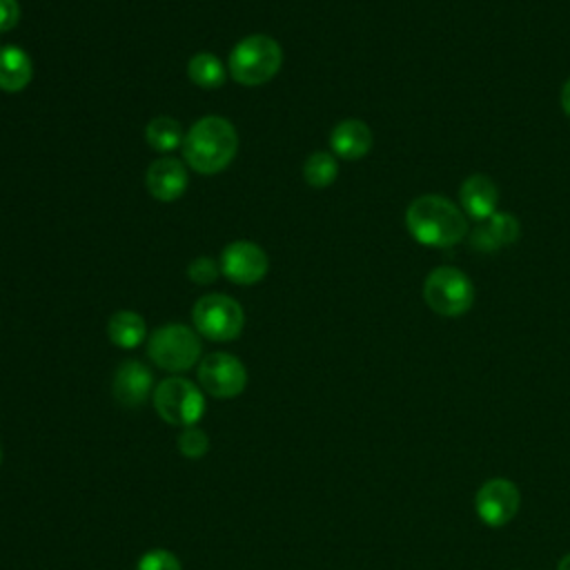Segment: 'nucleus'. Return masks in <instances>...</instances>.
Masks as SVG:
<instances>
[{
    "label": "nucleus",
    "instance_id": "3",
    "mask_svg": "<svg viewBox=\"0 0 570 570\" xmlns=\"http://www.w3.org/2000/svg\"><path fill=\"white\" fill-rule=\"evenodd\" d=\"M283 65L281 45L265 33L245 36L234 45L227 58L229 76L245 87H258L269 82Z\"/></svg>",
    "mask_w": 570,
    "mask_h": 570
},
{
    "label": "nucleus",
    "instance_id": "25",
    "mask_svg": "<svg viewBox=\"0 0 570 570\" xmlns=\"http://www.w3.org/2000/svg\"><path fill=\"white\" fill-rule=\"evenodd\" d=\"M561 109L566 116H570V78L561 87Z\"/></svg>",
    "mask_w": 570,
    "mask_h": 570
},
{
    "label": "nucleus",
    "instance_id": "4",
    "mask_svg": "<svg viewBox=\"0 0 570 570\" xmlns=\"http://www.w3.org/2000/svg\"><path fill=\"white\" fill-rule=\"evenodd\" d=\"M147 354L160 370L185 372L200 358V338L183 323H165L151 332Z\"/></svg>",
    "mask_w": 570,
    "mask_h": 570
},
{
    "label": "nucleus",
    "instance_id": "1",
    "mask_svg": "<svg viewBox=\"0 0 570 570\" xmlns=\"http://www.w3.org/2000/svg\"><path fill=\"white\" fill-rule=\"evenodd\" d=\"M405 227L416 243L428 247H452L468 234L463 209L436 194L419 196L407 205Z\"/></svg>",
    "mask_w": 570,
    "mask_h": 570
},
{
    "label": "nucleus",
    "instance_id": "7",
    "mask_svg": "<svg viewBox=\"0 0 570 570\" xmlns=\"http://www.w3.org/2000/svg\"><path fill=\"white\" fill-rule=\"evenodd\" d=\"M194 327L209 341H234L245 325V312L238 301L225 294H205L191 309Z\"/></svg>",
    "mask_w": 570,
    "mask_h": 570
},
{
    "label": "nucleus",
    "instance_id": "16",
    "mask_svg": "<svg viewBox=\"0 0 570 570\" xmlns=\"http://www.w3.org/2000/svg\"><path fill=\"white\" fill-rule=\"evenodd\" d=\"M33 76V65L31 56L16 47V45H4L0 47V89L16 94L22 91Z\"/></svg>",
    "mask_w": 570,
    "mask_h": 570
},
{
    "label": "nucleus",
    "instance_id": "24",
    "mask_svg": "<svg viewBox=\"0 0 570 570\" xmlns=\"http://www.w3.org/2000/svg\"><path fill=\"white\" fill-rule=\"evenodd\" d=\"M20 22V2L18 0H0V33L16 29Z\"/></svg>",
    "mask_w": 570,
    "mask_h": 570
},
{
    "label": "nucleus",
    "instance_id": "5",
    "mask_svg": "<svg viewBox=\"0 0 570 570\" xmlns=\"http://www.w3.org/2000/svg\"><path fill=\"white\" fill-rule=\"evenodd\" d=\"M154 407L158 416L178 428H189L205 414L203 390L185 376L163 379L154 390Z\"/></svg>",
    "mask_w": 570,
    "mask_h": 570
},
{
    "label": "nucleus",
    "instance_id": "9",
    "mask_svg": "<svg viewBox=\"0 0 570 570\" xmlns=\"http://www.w3.org/2000/svg\"><path fill=\"white\" fill-rule=\"evenodd\" d=\"M218 263L223 276L236 285H254L263 281L269 269L265 249L252 240H232Z\"/></svg>",
    "mask_w": 570,
    "mask_h": 570
},
{
    "label": "nucleus",
    "instance_id": "22",
    "mask_svg": "<svg viewBox=\"0 0 570 570\" xmlns=\"http://www.w3.org/2000/svg\"><path fill=\"white\" fill-rule=\"evenodd\" d=\"M136 570H180V561L174 552L165 548H154L138 559Z\"/></svg>",
    "mask_w": 570,
    "mask_h": 570
},
{
    "label": "nucleus",
    "instance_id": "11",
    "mask_svg": "<svg viewBox=\"0 0 570 570\" xmlns=\"http://www.w3.org/2000/svg\"><path fill=\"white\" fill-rule=\"evenodd\" d=\"M189 176H187V167L183 160L174 158V156H163L156 158L145 174V185L147 191L163 203H171L176 198H180L187 189Z\"/></svg>",
    "mask_w": 570,
    "mask_h": 570
},
{
    "label": "nucleus",
    "instance_id": "14",
    "mask_svg": "<svg viewBox=\"0 0 570 570\" xmlns=\"http://www.w3.org/2000/svg\"><path fill=\"white\" fill-rule=\"evenodd\" d=\"M497 203H499V189L490 176L472 174L461 183L459 205L470 218L483 220L492 216L497 212Z\"/></svg>",
    "mask_w": 570,
    "mask_h": 570
},
{
    "label": "nucleus",
    "instance_id": "18",
    "mask_svg": "<svg viewBox=\"0 0 570 570\" xmlns=\"http://www.w3.org/2000/svg\"><path fill=\"white\" fill-rule=\"evenodd\" d=\"M145 140L151 149L165 154V151H174L178 147H183L185 140V131L180 127V122L171 116H156L147 122L145 127Z\"/></svg>",
    "mask_w": 570,
    "mask_h": 570
},
{
    "label": "nucleus",
    "instance_id": "20",
    "mask_svg": "<svg viewBox=\"0 0 570 570\" xmlns=\"http://www.w3.org/2000/svg\"><path fill=\"white\" fill-rule=\"evenodd\" d=\"M336 174H338V163H336V156L330 151H314L307 156L303 165L305 183L316 189L330 187L336 180Z\"/></svg>",
    "mask_w": 570,
    "mask_h": 570
},
{
    "label": "nucleus",
    "instance_id": "21",
    "mask_svg": "<svg viewBox=\"0 0 570 570\" xmlns=\"http://www.w3.org/2000/svg\"><path fill=\"white\" fill-rule=\"evenodd\" d=\"M178 450L187 459H198L209 450V436L205 434V430H200L196 425L183 428V432L178 436Z\"/></svg>",
    "mask_w": 570,
    "mask_h": 570
},
{
    "label": "nucleus",
    "instance_id": "17",
    "mask_svg": "<svg viewBox=\"0 0 570 570\" xmlns=\"http://www.w3.org/2000/svg\"><path fill=\"white\" fill-rule=\"evenodd\" d=\"M109 341L122 350H134L147 338V323L138 312L120 309L107 323Z\"/></svg>",
    "mask_w": 570,
    "mask_h": 570
},
{
    "label": "nucleus",
    "instance_id": "8",
    "mask_svg": "<svg viewBox=\"0 0 570 570\" xmlns=\"http://www.w3.org/2000/svg\"><path fill=\"white\" fill-rule=\"evenodd\" d=\"M198 383L216 399H234L247 385V370L234 354L214 352L198 363Z\"/></svg>",
    "mask_w": 570,
    "mask_h": 570
},
{
    "label": "nucleus",
    "instance_id": "23",
    "mask_svg": "<svg viewBox=\"0 0 570 570\" xmlns=\"http://www.w3.org/2000/svg\"><path fill=\"white\" fill-rule=\"evenodd\" d=\"M220 263H216L212 256H198L187 265V278L196 285H209L218 278Z\"/></svg>",
    "mask_w": 570,
    "mask_h": 570
},
{
    "label": "nucleus",
    "instance_id": "10",
    "mask_svg": "<svg viewBox=\"0 0 570 570\" xmlns=\"http://www.w3.org/2000/svg\"><path fill=\"white\" fill-rule=\"evenodd\" d=\"M521 494L510 479H490L485 481L474 497V510L479 519L492 528L505 525L519 512Z\"/></svg>",
    "mask_w": 570,
    "mask_h": 570
},
{
    "label": "nucleus",
    "instance_id": "27",
    "mask_svg": "<svg viewBox=\"0 0 570 570\" xmlns=\"http://www.w3.org/2000/svg\"><path fill=\"white\" fill-rule=\"evenodd\" d=\"M0 463H2V448H0Z\"/></svg>",
    "mask_w": 570,
    "mask_h": 570
},
{
    "label": "nucleus",
    "instance_id": "15",
    "mask_svg": "<svg viewBox=\"0 0 570 570\" xmlns=\"http://www.w3.org/2000/svg\"><path fill=\"white\" fill-rule=\"evenodd\" d=\"M372 142H374L372 129L358 118L341 120L330 134L332 151L345 160L363 158L372 149Z\"/></svg>",
    "mask_w": 570,
    "mask_h": 570
},
{
    "label": "nucleus",
    "instance_id": "13",
    "mask_svg": "<svg viewBox=\"0 0 570 570\" xmlns=\"http://www.w3.org/2000/svg\"><path fill=\"white\" fill-rule=\"evenodd\" d=\"M519 234H521V227L512 214L494 212L492 216L476 220V225L470 234V245L476 252H494V249L517 243Z\"/></svg>",
    "mask_w": 570,
    "mask_h": 570
},
{
    "label": "nucleus",
    "instance_id": "26",
    "mask_svg": "<svg viewBox=\"0 0 570 570\" xmlns=\"http://www.w3.org/2000/svg\"><path fill=\"white\" fill-rule=\"evenodd\" d=\"M557 570H570V552L559 561V566H557Z\"/></svg>",
    "mask_w": 570,
    "mask_h": 570
},
{
    "label": "nucleus",
    "instance_id": "19",
    "mask_svg": "<svg viewBox=\"0 0 570 570\" xmlns=\"http://www.w3.org/2000/svg\"><path fill=\"white\" fill-rule=\"evenodd\" d=\"M187 76L196 87L203 89H216L225 82L227 69L223 65V60L209 51H200L196 56L189 58L187 62Z\"/></svg>",
    "mask_w": 570,
    "mask_h": 570
},
{
    "label": "nucleus",
    "instance_id": "6",
    "mask_svg": "<svg viewBox=\"0 0 570 570\" xmlns=\"http://www.w3.org/2000/svg\"><path fill=\"white\" fill-rule=\"evenodd\" d=\"M423 301L439 316H461L474 303V285L461 269L443 265L425 276Z\"/></svg>",
    "mask_w": 570,
    "mask_h": 570
},
{
    "label": "nucleus",
    "instance_id": "2",
    "mask_svg": "<svg viewBox=\"0 0 570 570\" xmlns=\"http://www.w3.org/2000/svg\"><path fill=\"white\" fill-rule=\"evenodd\" d=\"M185 163L205 176L223 171L238 151L236 127L223 116H205L196 120L183 140Z\"/></svg>",
    "mask_w": 570,
    "mask_h": 570
},
{
    "label": "nucleus",
    "instance_id": "12",
    "mask_svg": "<svg viewBox=\"0 0 570 570\" xmlns=\"http://www.w3.org/2000/svg\"><path fill=\"white\" fill-rule=\"evenodd\" d=\"M154 379L151 372L145 363L127 358L118 365V370L114 372V381H111V392L114 399L125 405V407H138L147 401L149 392H151Z\"/></svg>",
    "mask_w": 570,
    "mask_h": 570
}]
</instances>
